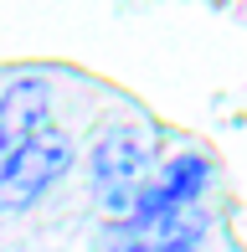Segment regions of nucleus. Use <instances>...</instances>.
I'll return each mask as SVG.
<instances>
[{"mask_svg": "<svg viewBox=\"0 0 247 252\" xmlns=\"http://www.w3.org/2000/svg\"><path fill=\"white\" fill-rule=\"evenodd\" d=\"M93 186L103 196V211L108 216H129L134 201H139V180L150 170V150L134 129H108L103 139L93 144Z\"/></svg>", "mask_w": 247, "mask_h": 252, "instance_id": "2", "label": "nucleus"}, {"mask_svg": "<svg viewBox=\"0 0 247 252\" xmlns=\"http://www.w3.org/2000/svg\"><path fill=\"white\" fill-rule=\"evenodd\" d=\"M47 113H52V88L41 77H16L0 93V170L47 129Z\"/></svg>", "mask_w": 247, "mask_h": 252, "instance_id": "3", "label": "nucleus"}, {"mask_svg": "<svg viewBox=\"0 0 247 252\" xmlns=\"http://www.w3.org/2000/svg\"><path fill=\"white\" fill-rule=\"evenodd\" d=\"M124 252H196L190 237H175V242H154V247H124Z\"/></svg>", "mask_w": 247, "mask_h": 252, "instance_id": "5", "label": "nucleus"}, {"mask_svg": "<svg viewBox=\"0 0 247 252\" xmlns=\"http://www.w3.org/2000/svg\"><path fill=\"white\" fill-rule=\"evenodd\" d=\"M67 165H72V144H67V134L62 129H41L26 150L0 170V206H5V211H26V206H36L67 175Z\"/></svg>", "mask_w": 247, "mask_h": 252, "instance_id": "1", "label": "nucleus"}, {"mask_svg": "<svg viewBox=\"0 0 247 252\" xmlns=\"http://www.w3.org/2000/svg\"><path fill=\"white\" fill-rule=\"evenodd\" d=\"M206 180H211V165H206V159H201V155H181L175 165H165V180H160V186L139 190L129 221L144 226V221H160V216L181 211V206H190L201 190H206Z\"/></svg>", "mask_w": 247, "mask_h": 252, "instance_id": "4", "label": "nucleus"}, {"mask_svg": "<svg viewBox=\"0 0 247 252\" xmlns=\"http://www.w3.org/2000/svg\"><path fill=\"white\" fill-rule=\"evenodd\" d=\"M114 252H124V247H114Z\"/></svg>", "mask_w": 247, "mask_h": 252, "instance_id": "6", "label": "nucleus"}]
</instances>
